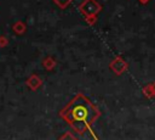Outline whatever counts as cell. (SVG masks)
I'll return each instance as SVG.
<instances>
[{
    "label": "cell",
    "mask_w": 155,
    "mask_h": 140,
    "mask_svg": "<svg viewBox=\"0 0 155 140\" xmlns=\"http://www.w3.org/2000/svg\"><path fill=\"white\" fill-rule=\"evenodd\" d=\"M82 102H84V99L81 97V95H79V97H76L69 105V107H67L64 117L69 122L74 123V122H82L84 121V122L88 123L91 121V113H90L91 107L88 103L86 105Z\"/></svg>",
    "instance_id": "6da1fadb"
}]
</instances>
